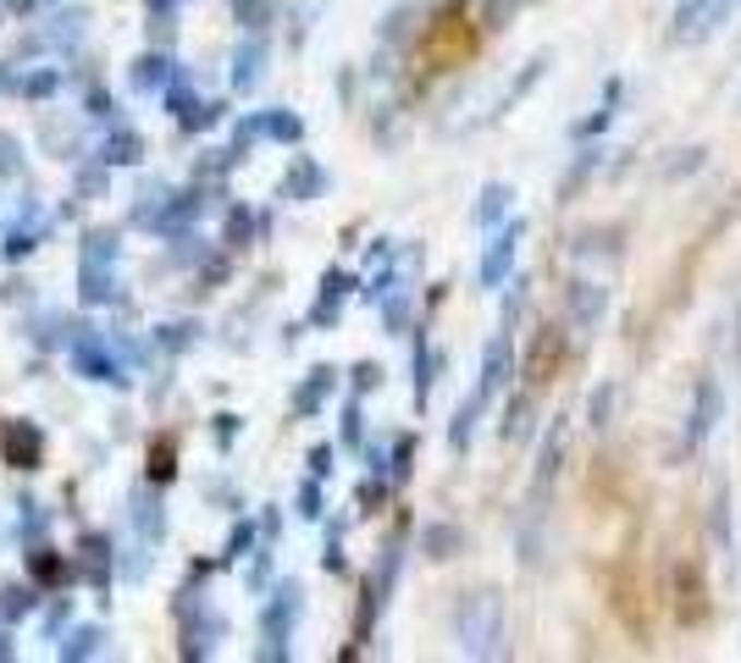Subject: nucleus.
Returning <instances> with one entry per match:
<instances>
[{
  "instance_id": "nucleus-3",
  "label": "nucleus",
  "mask_w": 741,
  "mask_h": 663,
  "mask_svg": "<svg viewBox=\"0 0 741 663\" xmlns=\"http://www.w3.org/2000/svg\"><path fill=\"white\" fill-rule=\"evenodd\" d=\"M676 587H681V619H703V614H708V603H703V575H697L692 564H681V569H676Z\"/></svg>"
},
{
  "instance_id": "nucleus-2",
  "label": "nucleus",
  "mask_w": 741,
  "mask_h": 663,
  "mask_svg": "<svg viewBox=\"0 0 741 663\" xmlns=\"http://www.w3.org/2000/svg\"><path fill=\"white\" fill-rule=\"evenodd\" d=\"M697 398H703V403H697L692 426H686V443H692V448H697V443L714 432V421H719V387H714V382H703V387H697Z\"/></svg>"
},
{
  "instance_id": "nucleus-1",
  "label": "nucleus",
  "mask_w": 741,
  "mask_h": 663,
  "mask_svg": "<svg viewBox=\"0 0 741 663\" xmlns=\"http://www.w3.org/2000/svg\"><path fill=\"white\" fill-rule=\"evenodd\" d=\"M730 7H736V0H686L681 17H676V39H703V34H714Z\"/></svg>"
}]
</instances>
